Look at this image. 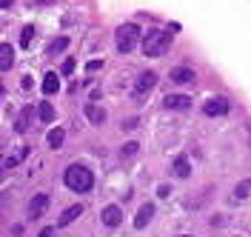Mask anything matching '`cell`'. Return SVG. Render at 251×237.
I'll use <instances>...</instances> for the list:
<instances>
[{"label": "cell", "instance_id": "obj_1", "mask_svg": "<svg viewBox=\"0 0 251 237\" xmlns=\"http://www.w3.org/2000/svg\"><path fill=\"white\" fill-rule=\"evenodd\" d=\"M172 46V34L160 32V29H151V32L143 34V54L146 57H163Z\"/></svg>", "mask_w": 251, "mask_h": 237}, {"label": "cell", "instance_id": "obj_2", "mask_svg": "<svg viewBox=\"0 0 251 237\" xmlns=\"http://www.w3.org/2000/svg\"><path fill=\"white\" fill-rule=\"evenodd\" d=\"M63 180H66V186L72 191H92V186H94V174L86 166H77V163L66 169Z\"/></svg>", "mask_w": 251, "mask_h": 237}, {"label": "cell", "instance_id": "obj_3", "mask_svg": "<svg viewBox=\"0 0 251 237\" xmlns=\"http://www.w3.org/2000/svg\"><path fill=\"white\" fill-rule=\"evenodd\" d=\"M137 40H140V29H137L134 23H123V26L114 32V43H117V52H120V54H128L131 49L137 46Z\"/></svg>", "mask_w": 251, "mask_h": 237}, {"label": "cell", "instance_id": "obj_4", "mask_svg": "<svg viewBox=\"0 0 251 237\" xmlns=\"http://www.w3.org/2000/svg\"><path fill=\"white\" fill-rule=\"evenodd\" d=\"M154 86H157V75H154V72H143L140 78L134 80V89H131V95H134V100H143V97L149 95Z\"/></svg>", "mask_w": 251, "mask_h": 237}, {"label": "cell", "instance_id": "obj_5", "mask_svg": "<svg viewBox=\"0 0 251 237\" xmlns=\"http://www.w3.org/2000/svg\"><path fill=\"white\" fill-rule=\"evenodd\" d=\"M49 209V194H34L29 203V217L31 220H37V217H43Z\"/></svg>", "mask_w": 251, "mask_h": 237}, {"label": "cell", "instance_id": "obj_6", "mask_svg": "<svg viewBox=\"0 0 251 237\" xmlns=\"http://www.w3.org/2000/svg\"><path fill=\"white\" fill-rule=\"evenodd\" d=\"M203 111L208 114V117H214V114H226V111H228V100H226V97H211V100H205Z\"/></svg>", "mask_w": 251, "mask_h": 237}, {"label": "cell", "instance_id": "obj_7", "mask_svg": "<svg viewBox=\"0 0 251 237\" xmlns=\"http://www.w3.org/2000/svg\"><path fill=\"white\" fill-rule=\"evenodd\" d=\"M172 83H180V86H186V83H194V69H188V66H177V69H172Z\"/></svg>", "mask_w": 251, "mask_h": 237}, {"label": "cell", "instance_id": "obj_8", "mask_svg": "<svg viewBox=\"0 0 251 237\" xmlns=\"http://www.w3.org/2000/svg\"><path fill=\"white\" fill-rule=\"evenodd\" d=\"M120 220H123L120 206H106V209H103V226L114 229V226H120Z\"/></svg>", "mask_w": 251, "mask_h": 237}, {"label": "cell", "instance_id": "obj_9", "mask_svg": "<svg viewBox=\"0 0 251 237\" xmlns=\"http://www.w3.org/2000/svg\"><path fill=\"white\" fill-rule=\"evenodd\" d=\"M166 109H188L191 106V97H186V95H166Z\"/></svg>", "mask_w": 251, "mask_h": 237}, {"label": "cell", "instance_id": "obj_10", "mask_svg": "<svg viewBox=\"0 0 251 237\" xmlns=\"http://www.w3.org/2000/svg\"><path fill=\"white\" fill-rule=\"evenodd\" d=\"M60 89V78H57V72H46L43 75V95H54Z\"/></svg>", "mask_w": 251, "mask_h": 237}, {"label": "cell", "instance_id": "obj_11", "mask_svg": "<svg viewBox=\"0 0 251 237\" xmlns=\"http://www.w3.org/2000/svg\"><path fill=\"white\" fill-rule=\"evenodd\" d=\"M12 63H15V49L9 46V43H3V46H0V69L9 72Z\"/></svg>", "mask_w": 251, "mask_h": 237}, {"label": "cell", "instance_id": "obj_12", "mask_svg": "<svg viewBox=\"0 0 251 237\" xmlns=\"http://www.w3.org/2000/svg\"><path fill=\"white\" fill-rule=\"evenodd\" d=\"M151 214H154V206H151V203H143L140 211H137V217H134V226H137V229H146V223L151 220Z\"/></svg>", "mask_w": 251, "mask_h": 237}, {"label": "cell", "instance_id": "obj_13", "mask_svg": "<svg viewBox=\"0 0 251 237\" xmlns=\"http://www.w3.org/2000/svg\"><path fill=\"white\" fill-rule=\"evenodd\" d=\"M86 117L92 120L94 126H103V123H106V111L100 109V106H94V103H89V106H86Z\"/></svg>", "mask_w": 251, "mask_h": 237}, {"label": "cell", "instance_id": "obj_14", "mask_svg": "<svg viewBox=\"0 0 251 237\" xmlns=\"http://www.w3.org/2000/svg\"><path fill=\"white\" fill-rule=\"evenodd\" d=\"M83 214V206H69L66 211L60 214V220H57V226H69V223H75Z\"/></svg>", "mask_w": 251, "mask_h": 237}, {"label": "cell", "instance_id": "obj_15", "mask_svg": "<svg viewBox=\"0 0 251 237\" xmlns=\"http://www.w3.org/2000/svg\"><path fill=\"white\" fill-rule=\"evenodd\" d=\"M31 114H34V109H31V106H26V109H23V111H20V114H17L15 132H20V134H23V132L29 129V123H31Z\"/></svg>", "mask_w": 251, "mask_h": 237}, {"label": "cell", "instance_id": "obj_16", "mask_svg": "<svg viewBox=\"0 0 251 237\" xmlns=\"http://www.w3.org/2000/svg\"><path fill=\"white\" fill-rule=\"evenodd\" d=\"M37 117H40V123H54V109H51L49 100H43V103L37 106Z\"/></svg>", "mask_w": 251, "mask_h": 237}, {"label": "cell", "instance_id": "obj_17", "mask_svg": "<svg viewBox=\"0 0 251 237\" xmlns=\"http://www.w3.org/2000/svg\"><path fill=\"white\" fill-rule=\"evenodd\" d=\"M174 174H177V177H188V174H191V166H188V158L186 155H180V158L174 160Z\"/></svg>", "mask_w": 251, "mask_h": 237}, {"label": "cell", "instance_id": "obj_18", "mask_svg": "<svg viewBox=\"0 0 251 237\" xmlns=\"http://www.w3.org/2000/svg\"><path fill=\"white\" fill-rule=\"evenodd\" d=\"M26 155H29V146H20V149H17V155H12V158L3 160V169H15V166L26 158Z\"/></svg>", "mask_w": 251, "mask_h": 237}, {"label": "cell", "instance_id": "obj_19", "mask_svg": "<svg viewBox=\"0 0 251 237\" xmlns=\"http://www.w3.org/2000/svg\"><path fill=\"white\" fill-rule=\"evenodd\" d=\"M66 46H69V37H57V40H51V43L46 46V54H49V57H54V54L63 52Z\"/></svg>", "mask_w": 251, "mask_h": 237}, {"label": "cell", "instance_id": "obj_20", "mask_svg": "<svg viewBox=\"0 0 251 237\" xmlns=\"http://www.w3.org/2000/svg\"><path fill=\"white\" fill-rule=\"evenodd\" d=\"M63 137H66V134H63V129H51V132H49V146H51V149H60Z\"/></svg>", "mask_w": 251, "mask_h": 237}, {"label": "cell", "instance_id": "obj_21", "mask_svg": "<svg viewBox=\"0 0 251 237\" xmlns=\"http://www.w3.org/2000/svg\"><path fill=\"white\" fill-rule=\"evenodd\" d=\"M249 189H251V180H243V183L234 189V197H237V200H243V197L249 194Z\"/></svg>", "mask_w": 251, "mask_h": 237}, {"label": "cell", "instance_id": "obj_22", "mask_svg": "<svg viewBox=\"0 0 251 237\" xmlns=\"http://www.w3.org/2000/svg\"><path fill=\"white\" fill-rule=\"evenodd\" d=\"M31 37H34V26H26V29H23V34H20V43H23V46H29Z\"/></svg>", "mask_w": 251, "mask_h": 237}, {"label": "cell", "instance_id": "obj_23", "mask_svg": "<svg viewBox=\"0 0 251 237\" xmlns=\"http://www.w3.org/2000/svg\"><path fill=\"white\" fill-rule=\"evenodd\" d=\"M103 69V60H89L86 63V72H100Z\"/></svg>", "mask_w": 251, "mask_h": 237}, {"label": "cell", "instance_id": "obj_24", "mask_svg": "<svg viewBox=\"0 0 251 237\" xmlns=\"http://www.w3.org/2000/svg\"><path fill=\"white\" fill-rule=\"evenodd\" d=\"M134 152H137V143H126L123 146V158H131Z\"/></svg>", "mask_w": 251, "mask_h": 237}, {"label": "cell", "instance_id": "obj_25", "mask_svg": "<svg viewBox=\"0 0 251 237\" xmlns=\"http://www.w3.org/2000/svg\"><path fill=\"white\" fill-rule=\"evenodd\" d=\"M72 72H75V60H72V57H69V60H66V63H63V75H72Z\"/></svg>", "mask_w": 251, "mask_h": 237}, {"label": "cell", "instance_id": "obj_26", "mask_svg": "<svg viewBox=\"0 0 251 237\" xmlns=\"http://www.w3.org/2000/svg\"><path fill=\"white\" fill-rule=\"evenodd\" d=\"M37 237H54V229L49 226V229H43V232H40V235H37Z\"/></svg>", "mask_w": 251, "mask_h": 237}, {"label": "cell", "instance_id": "obj_27", "mask_svg": "<svg viewBox=\"0 0 251 237\" xmlns=\"http://www.w3.org/2000/svg\"><path fill=\"white\" fill-rule=\"evenodd\" d=\"M12 3H15V0H0V9H9Z\"/></svg>", "mask_w": 251, "mask_h": 237}, {"label": "cell", "instance_id": "obj_28", "mask_svg": "<svg viewBox=\"0 0 251 237\" xmlns=\"http://www.w3.org/2000/svg\"><path fill=\"white\" fill-rule=\"evenodd\" d=\"M49 3H54V0H34V6H49Z\"/></svg>", "mask_w": 251, "mask_h": 237}, {"label": "cell", "instance_id": "obj_29", "mask_svg": "<svg viewBox=\"0 0 251 237\" xmlns=\"http://www.w3.org/2000/svg\"><path fill=\"white\" fill-rule=\"evenodd\" d=\"M180 237H188V235H180Z\"/></svg>", "mask_w": 251, "mask_h": 237}]
</instances>
